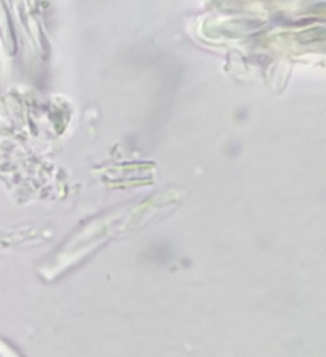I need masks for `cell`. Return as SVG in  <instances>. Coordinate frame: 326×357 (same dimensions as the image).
Returning a JSON list of instances; mask_svg holds the SVG:
<instances>
[{"mask_svg":"<svg viewBox=\"0 0 326 357\" xmlns=\"http://www.w3.org/2000/svg\"><path fill=\"white\" fill-rule=\"evenodd\" d=\"M0 357H22L7 340L0 337Z\"/></svg>","mask_w":326,"mask_h":357,"instance_id":"obj_1","label":"cell"}]
</instances>
